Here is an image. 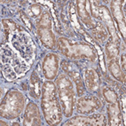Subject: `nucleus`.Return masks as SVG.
I'll list each match as a JSON object with an SVG mask.
<instances>
[{
  "mask_svg": "<svg viewBox=\"0 0 126 126\" xmlns=\"http://www.w3.org/2000/svg\"><path fill=\"white\" fill-rule=\"evenodd\" d=\"M3 73L5 75V78H7L8 80H14L16 78V74L14 71V68H12L9 65H5L3 68Z\"/></svg>",
  "mask_w": 126,
  "mask_h": 126,
  "instance_id": "obj_1",
  "label": "nucleus"
}]
</instances>
